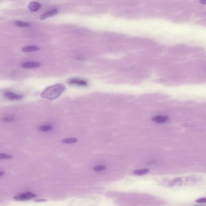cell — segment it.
<instances>
[{
  "label": "cell",
  "instance_id": "d6986e66",
  "mask_svg": "<svg viewBox=\"0 0 206 206\" xmlns=\"http://www.w3.org/2000/svg\"><path fill=\"white\" fill-rule=\"evenodd\" d=\"M4 174V172H3V171H0V176H3Z\"/></svg>",
  "mask_w": 206,
  "mask_h": 206
},
{
  "label": "cell",
  "instance_id": "277c9868",
  "mask_svg": "<svg viewBox=\"0 0 206 206\" xmlns=\"http://www.w3.org/2000/svg\"><path fill=\"white\" fill-rule=\"evenodd\" d=\"M68 83L71 85H77L80 86H86L88 85L86 81L77 79H71L68 81Z\"/></svg>",
  "mask_w": 206,
  "mask_h": 206
},
{
  "label": "cell",
  "instance_id": "3957f363",
  "mask_svg": "<svg viewBox=\"0 0 206 206\" xmlns=\"http://www.w3.org/2000/svg\"><path fill=\"white\" fill-rule=\"evenodd\" d=\"M4 95L6 98L10 100H19L24 97L23 95L17 94L9 91H6L4 93Z\"/></svg>",
  "mask_w": 206,
  "mask_h": 206
},
{
  "label": "cell",
  "instance_id": "5bb4252c",
  "mask_svg": "<svg viewBox=\"0 0 206 206\" xmlns=\"http://www.w3.org/2000/svg\"><path fill=\"white\" fill-rule=\"evenodd\" d=\"M14 120V118L12 116H7L2 118L1 121L4 123L12 122Z\"/></svg>",
  "mask_w": 206,
  "mask_h": 206
},
{
  "label": "cell",
  "instance_id": "8992f818",
  "mask_svg": "<svg viewBox=\"0 0 206 206\" xmlns=\"http://www.w3.org/2000/svg\"><path fill=\"white\" fill-rule=\"evenodd\" d=\"M40 66V64L37 62H29L23 64L22 67L25 68H35Z\"/></svg>",
  "mask_w": 206,
  "mask_h": 206
},
{
  "label": "cell",
  "instance_id": "8fae6325",
  "mask_svg": "<svg viewBox=\"0 0 206 206\" xmlns=\"http://www.w3.org/2000/svg\"><path fill=\"white\" fill-rule=\"evenodd\" d=\"M15 25L18 27L25 28L30 26V23L21 21H17L15 22Z\"/></svg>",
  "mask_w": 206,
  "mask_h": 206
},
{
  "label": "cell",
  "instance_id": "2e32d148",
  "mask_svg": "<svg viewBox=\"0 0 206 206\" xmlns=\"http://www.w3.org/2000/svg\"><path fill=\"white\" fill-rule=\"evenodd\" d=\"M106 167L104 165H99L97 166L94 168V170L95 171H101L106 169Z\"/></svg>",
  "mask_w": 206,
  "mask_h": 206
},
{
  "label": "cell",
  "instance_id": "7c38bea8",
  "mask_svg": "<svg viewBox=\"0 0 206 206\" xmlns=\"http://www.w3.org/2000/svg\"><path fill=\"white\" fill-rule=\"evenodd\" d=\"M77 139L76 138H67L62 140V142L65 144H73L77 142Z\"/></svg>",
  "mask_w": 206,
  "mask_h": 206
},
{
  "label": "cell",
  "instance_id": "5b68a950",
  "mask_svg": "<svg viewBox=\"0 0 206 206\" xmlns=\"http://www.w3.org/2000/svg\"><path fill=\"white\" fill-rule=\"evenodd\" d=\"M41 4L38 2H31L29 4L28 8L30 11L35 12L41 8Z\"/></svg>",
  "mask_w": 206,
  "mask_h": 206
},
{
  "label": "cell",
  "instance_id": "4fadbf2b",
  "mask_svg": "<svg viewBox=\"0 0 206 206\" xmlns=\"http://www.w3.org/2000/svg\"><path fill=\"white\" fill-rule=\"evenodd\" d=\"M149 172V170L147 169H141V170H136L134 171V173L136 175H143L147 174Z\"/></svg>",
  "mask_w": 206,
  "mask_h": 206
},
{
  "label": "cell",
  "instance_id": "9c48e42d",
  "mask_svg": "<svg viewBox=\"0 0 206 206\" xmlns=\"http://www.w3.org/2000/svg\"><path fill=\"white\" fill-rule=\"evenodd\" d=\"M40 50V48L36 46H25L22 49V50L25 52H31L33 51H38Z\"/></svg>",
  "mask_w": 206,
  "mask_h": 206
},
{
  "label": "cell",
  "instance_id": "7a4b0ae2",
  "mask_svg": "<svg viewBox=\"0 0 206 206\" xmlns=\"http://www.w3.org/2000/svg\"><path fill=\"white\" fill-rule=\"evenodd\" d=\"M36 197V194L30 192H26L19 194L14 197V199L19 201H24L30 200Z\"/></svg>",
  "mask_w": 206,
  "mask_h": 206
},
{
  "label": "cell",
  "instance_id": "30bf717a",
  "mask_svg": "<svg viewBox=\"0 0 206 206\" xmlns=\"http://www.w3.org/2000/svg\"><path fill=\"white\" fill-rule=\"evenodd\" d=\"M52 126L51 125H44L39 126L37 127V129L40 131L45 132L49 131L52 130Z\"/></svg>",
  "mask_w": 206,
  "mask_h": 206
},
{
  "label": "cell",
  "instance_id": "ba28073f",
  "mask_svg": "<svg viewBox=\"0 0 206 206\" xmlns=\"http://www.w3.org/2000/svg\"><path fill=\"white\" fill-rule=\"evenodd\" d=\"M169 117L165 116H156L155 117H153L152 120L153 121L158 123H163V122H165L168 120Z\"/></svg>",
  "mask_w": 206,
  "mask_h": 206
},
{
  "label": "cell",
  "instance_id": "9a60e30c",
  "mask_svg": "<svg viewBox=\"0 0 206 206\" xmlns=\"http://www.w3.org/2000/svg\"><path fill=\"white\" fill-rule=\"evenodd\" d=\"M13 158V156L9 154L0 153V159H12Z\"/></svg>",
  "mask_w": 206,
  "mask_h": 206
},
{
  "label": "cell",
  "instance_id": "52a82bcc",
  "mask_svg": "<svg viewBox=\"0 0 206 206\" xmlns=\"http://www.w3.org/2000/svg\"><path fill=\"white\" fill-rule=\"evenodd\" d=\"M57 13H58V10L57 9H52L48 10L47 12L42 15L41 16V19H45L47 18L54 16L57 14Z\"/></svg>",
  "mask_w": 206,
  "mask_h": 206
},
{
  "label": "cell",
  "instance_id": "ac0fdd59",
  "mask_svg": "<svg viewBox=\"0 0 206 206\" xmlns=\"http://www.w3.org/2000/svg\"><path fill=\"white\" fill-rule=\"evenodd\" d=\"M46 200L45 199H39V200H35L36 202H43V201H45Z\"/></svg>",
  "mask_w": 206,
  "mask_h": 206
},
{
  "label": "cell",
  "instance_id": "6da1fadb",
  "mask_svg": "<svg viewBox=\"0 0 206 206\" xmlns=\"http://www.w3.org/2000/svg\"><path fill=\"white\" fill-rule=\"evenodd\" d=\"M66 88L63 84H55L50 86L41 93V96L43 98L48 100H55L61 96L64 92Z\"/></svg>",
  "mask_w": 206,
  "mask_h": 206
},
{
  "label": "cell",
  "instance_id": "e0dca14e",
  "mask_svg": "<svg viewBox=\"0 0 206 206\" xmlns=\"http://www.w3.org/2000/svg\"><path fill=\"white\" fill-rule=\"evenodd\" d=\"M206 201V199L205 198H200V199H198L196 202H197L198 203H205Z\"/></svg>",
  "mask_w": 206,
  "mask_h": 206
},
{
  "label": "cell",
  "instance_id": "ffe728a7",
  "mask_svg": "<svg viewBox=\"0 0 206 206\" xmlns=\"http://www.w3.org/2000/svg\"></svg>",
  "mask_w": 206,
  "mask_h": 206
}]
</instances>
